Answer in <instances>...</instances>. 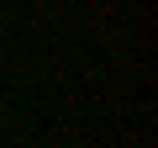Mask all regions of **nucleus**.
<instances>
[{
  "instance_id": "1",
  "label": "nucleus",
  "mask_w": 158,
  "mask_h": 148,
  "mask_svg": "<svg viewBox=\"0 0 158 148\" xmlns=\"http://www.w3.org/2000/svg\"><path fill=\"white\" fill-rule=\"evenodd\" d=\"M69 148H79V143H69Z\"/></svg>"
}]
</instances>
